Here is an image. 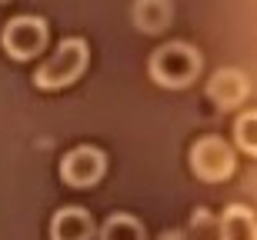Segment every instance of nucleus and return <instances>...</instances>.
<instances>
[{
	"instance_id": "1",
	"label": "nucleus",
	"mask_w": 257,
	"mask_h": 240,
	"mask_svg": "<svg viewBox=\"0 0 257 240\" xmlns=\"http://www.w3.org/2000/svg\"><path fill=\"white\" fill-rule=\"evenodd\" d=\"M87 57H90V50H87V40L84 37H67L57 44V50L50 54L44 64L37 67L34 74V84L40 90H60V87L74 84L87 67Z\"/></svg>"
},
{
	"instance_id": "2",
	"label": "nucleus",
	"mask_w": 257,
	"mask_h": 240,
	"mask_svg": "<svg viewBox=\"0 0 257 240\" xmlns=\"http://www.w3.org/2000/svg\"><path fill=\"white\" fill-rule=\"evenodd\" d=\"M200 74V54L191 44L171 40L151 54V77L161 87H187Z\"/></svg>"
},
{
	"instance_id": "3",
	"label": "nucleus",
	"mask_w": 257,
	"mask_h": 240,
	"mask_svg": "<svg viewBox=\"0 0 257 240\" xmlns=\"http://www.w3.org/2000/svg\"><path fill=\"white\" fill-rule=\"evenodd\" d=\"M237 167V157H234V147L220 137H200L197 144L191 147V170L197 173L200 180L217 183L227 180Z\"/></svg>"
},
{
	"instance_id": "4",
	"label": "nucleus",
	"mask_w": 257,
	"mask_h": 240,
	"mask_svg": "<svg viewBox=\"0 0 257 240\" xmlns=\"http://www.w3.org/2000/svg\"><path fill=\"white\" fill-rule=\"evenodd\" d=\"M0 44L14 60H30L47 47V24L40 17H14L0 34Z\"/></svg>"
},
{
	"instance_id": "5",
	"label": "nucleus",
	"mask_w": 257,
	"mask_h": 240,
	"mask_svg": "<svg viewBox=\"0 0 257 240\" xmlns=\"http://www.w3.org/2000/svg\"><path fill=\"white\" fill-rule=\"evenodd\" d=\"M107 170V157L104 150H97V147L84 144V147H74L70 154L60 160V177L64 183L70 187H94Z\"/></svg>"
},
{
	"instance_id": "6",
	"label": "nucleus",
	"mask_w": 257,
	"mask_h": 240,
	"mask_svg": "<svg viewBox=\"0 0 257 240\" xmlns=\"http://www.w3.org/2000/svg\"><path fill=\"white\" fill-rule=\"evenodd\" d=\"M247 77L240 74L237 67H220L214 77L207 80V97L214 100L217 107H237L247 100Z\"/></svg>"
},
{
	"instance_id": "7",
	"label": "nucleus",
	"mask_w": 257,
	"mask_h": 240,
	"mask_svg": "<svg viewBox=\"0 0 257 240\" xmlns=\"http://www.w3.org/2000/svg\"><path fill=\"white\" fill-rule=\"evenodd\" d=\"M97 233L94 217L84 207H60L50 220V237L54 240H90Z\"/></svg>"
},
{
	"instance_id": "8",
	"label": "nucleus",
	"mask_w": 257,
	"mask_h": 240,
	"mask_svg": "<svg viewBox=\"0 0 257 240\" xmlns=\"http://www.w3.org/2000/svg\"><path fill=\"white\" fill-rule=\"evenodd\" d=\"M217 220H220V240H257V217L244 203H230Z\"/></svg>"
},
{
	"instance_id": "9",
	"label": "nucleus",
	"mask_w": 257,
	"mask_h": 240,
	"mask_svg": "<svg viewBox=\"0 0 257 240\" xmlns=\"http://www.w3.org/2000/svg\"><path fill=\"white\" fill-rule=\"evenodd\" d=\"M174 17L171 0H137L134 4V24L144 34H161Z\"/></svg>"
},
{
	"instance_id": "10",
	"label": "nucleus",
	"mask_w": 257,
	"mask_h": 240,
	"mask_svg": "<svg viewBox=\"0 0 257 240\" xmlns=\"http://www.w3.org/2000/svg\"><path fill=\"white\" fill-rule=\"evenodd\" d=\"M100 240H147V227L131 213H110L100 227Z\"/></svg>"
},
{
	"instance_id": "11",
	"label": "nucleus",
	"mask_w": 257,
	"mask_h": 240,
	"mask_svg": "<svg viewBox=\"0 0 257 240\" xmlns=\"http://www.w3.org/2000/svg\"><path fill=\"white\" fill-rule=\"evenodd\" d=\"M234 140L244 154L257 157V110H247V114L237 117V124H234Z\"/></svg>"
},
{
	"instance_id": "12",
	"label": "nucleus",
	"mask_w": 257,
	"mask_h": 240,
	"mask_svg": "<svg viewBox=\"0 0 257 240\" xmlns=\"http://www.w3.org/2000/svg\"><path fill=\"white\" fill-rule=\"evenodd\" d=\"M191 240H220V220L204 207L191 217Z\"/></svg>"
},
{
	"instance_id": "13",
	"label": "nucleus",
	"mask_w": 257,
	"mask_h": 240,
	"mask_svg": "<svg viewBox=\"0 0 257 240\" xmlns=\"http://www.w3.org/2000/svg\"><path fill=\"white\" fill-rule=\"evenodd\" d=\"M157 240H187V233H181V230H164Z\"/></svg>"
}]
</instances>
